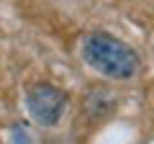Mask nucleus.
Masks as SVG:
<instances>
[{"mask_svg": "<svg viewBox=\"0 0 154 144\" xmlns=\"http://www.w3.org/2000/svg\"><path fill=\"white\" fill-rule=\"evenodd\" d=\"M26 103H28L31 116L41 126H54L62 118V111H64V105H67V95L59 88H54V85L41 83V85H33L28 90Z\"/></svg>", "mask_w": 154, "mask_h": 144, "instance_id": "obj_2", "label": "nucleus"}, {"mask_svg": "<svg viewBox=\"0 0 154 144\" xmlns=\"http://www.w3.org/2000/svg\"><path fill=\"white\" fill-rule=\"evenodd\" d=\"M82 57L93 70H98L100 75L113 80H131L141 67V62L131 46L103 31L90 33L82 41Z\"/></svg>", "mask_w": 154, "mask_h": 144, "instance_id": "obj_1", "label": "nucleus"}]
</instances>
